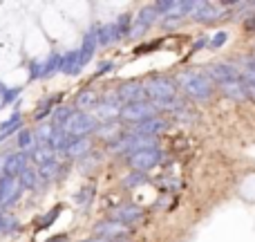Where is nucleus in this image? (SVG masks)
Returning <instances> with one entry per match:
<instances>
[{
  "instance_id": "11",
  "label": "nucleus",
  "mask_w": 255,
  "mask_h": 242,
  "mask_svg": "<svg viewBox=\"0 0 255 242\" xmlns=\"http://www.w3.org/2000/svg\"><path fill=\"white\" fill-rule=\"evenodd\" d=\"M97 47H99V22H94V25H90V29L85 31L83 43H81V47H79L81 65H83V67L94 58V52H97Z\"/></svg>"
},
{
  "instance_id": "20",
  "label": "nucleus",
  "mask_w": 255,
  "mask_h": 242,
  "mask_svg": "<svg viewBox=\"0 0 255 242\" xmlns=\"http://www.w3.org/2000/svg\"><path fill=\"white\" fill-rule=\"evenodd\" d=\"M119 40L121 34L115 22H99V47H110V45L119 43Z\"/></svg>"
},
{
  "instance_id": "32",
  "label": "nucleus",
  "mask_w": 255,
  "mask_h": 242,
  "mask_svg": "<svg viewBox=\"0 0 255 242\" xmlns=\"http://www.w3.org/2000/svg\"><path fill=\"white\" fill-rule=\"evenodd\" d=\"M132 20H134V16H132V13H128V11H126V13H119V16H117L115 25H117V29H119L121 38H126V36H130Z\"/></svg>"
},
{
  "instance_id": "24",
  "label": "nucleus",
  "mask_w": 255,
  "mask_h": 242,
  "mask_svg": "<svg viewBox=\"0 0 255 242\" xmlns=\"http://www.w3.org/2000/svg\"><path fill=\"white\" fill-rule=\"evenodd\" d=\"M16 146H18V153H31V150L38 146L34 130H29V128H22V130L16 135Z\"/></svg>"
},
{
  "instance_id": "23",
  "label": "nucleus",
  "mask_w": 255,
  "mask_h": 242,
  "mask_svg": "<svg viewBox=\"0 0 255 242\" xmlns=\"http://www.w3.org/2000/svg\"><path fill=\"white\" fill-rule=\"evenodd\" d=\"M20 94H22V85L9 88V85H4L2 81H0V110L9 108V106H16V103L20 101Z\"/></svg>"
},
{
  "instance_id": "27",
  "label": "nucleus",
  "mask_w": 255,
  "mask_h": 242,
  "mask_svg": "<svg viewBox=\"0 0 255 242\" xmlns=\"http://www.w3.org/2000/svg\"><path fill=\"white\" fill-rule=\"evenodd\" d=\"M74 106H58V108H54V112H52V117H49V121L54 123V126H58V128H65L67 126V121L72 119V115H74Z\"/></svg>"
},
{
  "instance_id": "26",
  "label": "nucleus",
  "mask_w": 255,
  "mask_h": 242,
  "mask_svg": "<svg viewBox=\"0 0 255 242\" xmlns=\"http://www.w3.org/2000/svg\"><path fill=\"white\" fill-rule=\"evenodd\" d=\"M45 63V72H43V79H52L54 74L61 72V63H63V54L61 52H49L47 56L43 58Z\"/></svg>"
},
{
  "instance_id": "22",
  "label": "nucleus",
  "mask_w": 255,
  "mask_h": 242,
  "mask_svg": "<svg viewBox=\"0 0 255 242\" xmlns=\"http://www.w3.org/2000/svg\"><path fill=\"white\" fill-rule=\"evenodd\" d=\"M90 150H92V139L90 137H76L70 144V148L65 150V155L70 159H85Z\"/></svg>"
},
{
  "instance_id": "13",
  "label": "nucleus",
  "mask_w": 255,
  "mask_h": 242,
  "mask_svg": "<svg viewBox=\"0 0 255 242\" xmlns=\"http://www.w3.org/2000/svg\"><path fill=\"white\" fill-rule=\"evenodd\" d=\"M22 121H25V115H22L20 110V101L16 103V108H13V112L7 117L2 123H0V144H2L4 139H9L11 135H18V132L22 130Z\"/></svg>"
},
{
  "instance_id": "36",
  "label": "nucleus",
  "mask_w": 255,
  "mask_h": 242,
  "mask_svg": "<svg viewBox=\"0 0 255 242\" xmlns=\"http://www.w3.org/2000/svg\"><path fill=\"white\" fill-rule=\"evenodd\" d=\"M226 40H229V34H226V31H217V34L213 36L211 40H208V45H211L213 49H217V47H222Z\"/></svg>"
},
{
  "instance_id": "38",
  "label": "nucleus",
  "mask_w": 255,
  "mask_h": 242,
  "mask_svg": "<svg viewBox=\"0 0 255 242\" xmlns=\"http://www.w3.org/2000/svg\"><path fill=\"white\" fill-rule=\"evenodd\" d=\"M240 65H242V67H255V54H253V56H247L242 63H240Z\"/></svg>"
},
{
  "instance_id": "3",
  "label": "nucleus",
  "mask_w": 255,
  "mask_h": 242,
  "mask_svg": "<svg viewBox=\"0 0 255 242\" xmlns=\"http://www.w3.org/2000/svg\"><path fill=\"white\" fill-rule=\"evenodd\" d=\"M152 117H159L157 106H154L152 101H139V103H130V106L121 108L119 119L134 126V123H141L145 119H152Z\"/></svg>"
},
{
  "instance_id": "21",
  "label": "nucleus",
  "mask_w": 255,
  "mask_h": 242,
  "mask_svg": "<svg viewBox=\"0 0 255 242\" xmlns=\"http://www.w3.org/2000/svg\"><path fill=\"white\" fill-rule=\"evenodd\" d=\"M81 70H83V65H81L79 49H70V52H63L61 74H67V76H76V74H81Z\"/></svg>"
},
{
  "instance_id": "33",
  "label": "nucleus",
  "mask_w": 255,
  "mask_h": 242,
  "mask_svg": "<svg viewBox=\"0 0 255 242\" xmlns=\"http://www.w3.org/2000/svg\"><path fill=\"white\" fill-rule=\"evenodd\" d=\"M148 182V175L145 173H139V171H132V173H128V175L121 180V184L126 186V189H136V186H141V184H145Z\"/></svg>"
},
{
  "instance_id": "28",
  "label": "nucleus",
  "mask_w": 255,
  "mask_h": 242,
  "mask_svg": "<svg viewBox=\"0 0 255 242\" xmlns=\"http://www.w3.org/2000/svg\"><path fill=\"white\" fill-rule=\"evenodd\" d=\"M29 159H31V162H36V164L40 166V164L49 162V159H56V153H54L49 146H40V144H38V146H36V148L29 153Z\"/></svg>"
},
{
  "instance_id": "35",
  "label": "nucleus",
  "mask_w": 255,
  "mask_h": 242,
  "mask_svg": "<svg viewBox=\"0 0 255 242\" xmlns=\"http://www.w3.org/2000/svg\"><path fill=\"white\" fill-rule=\"evenodd\" d=\"M115 61H103V63H99V67H97V72H94V79H99V76H106V74H110L112 70H115Z\"/></svg>"
},
{
  "instance_id": "37",
  "label": "nucleus",
  "mask_w": 255,
  "mask_h": 242,
  "mask_svg": "<svg viewBox=\"0 0 255 242\" xmlns=\"http://www.w3.org/2000/svg\"><path fill=\"white\" fill-rule=\"evenodd\" d=\"M181 18L179 16H163L161 18V27L163 29H175V27H179Z\"/></svg>"
},
{
  "instance_id": "43",
  "label": "nucleus",
  "mask_w": 255,
  "mask_h": 242,
  "mask_svg": "<svg viewBox=\"0 0 255 242\" xmlns=\"http://www.w3.org/2000/svg\"><path fill=\"white\" fill-rule=\"evenodd\" d=\"M108 242H130V238H128V236H124V238H115V240H108Z\"/></svg>"
},
{
  "instance_id": "4",
  "label": "nucleus",
  "mask_w": 255,
  "mask_h": 242,
  "mask_svg": "<svg viewBox=\"0 0 255 242\" xmlns=\"http://www.w3.org/2000/svg\"><path fill=\"white\" fill-rule=\"evenodd\" d=\"M128 166L132 168V171H139V173H148L150 168L159 166V164L163 162V153L159 148H150V150H139V153L130 155V157L126 159Z\"/></svg>"
},
{
  "instance_id": "42",
  "label": "nucleus",
  "mask_w": 255,
  "mask_h": 242,
  "mask_svg": "<svg viewBox=\"0 0 255 242\" xmlns=\"http://www.w3.org/2000/svg\"><path fill=\"white\" fill-rule=\"evenodd\" d=\"M247 29H255V16H251L247 20Z\"/></svg>"
},
{
  "instance_id": "25",
  "label": "nucleus",
  "mask_w": 255,
  "mask_h": 242,
  "mask_svg": "<svg viewBox=\"0 0 255 242\" xmlns=\"http://www.w3.org/2000/svg\"><path fill=\"white\" fill-rule=\"evenodd\" d=\"M38 175H40V180H45V182L58 180V177L63 175L61 162H58V159H49V162L40 164V166H38Z\"/></svg>"
},
{
  "instance_id": "40",
  "label": "nucleus",
  "mask_w": 255,
  "mask_h": 242,
  "mask_svg": "<svg viewBox=\"0 0 255 242\" xmlns=\"http://www.w3.org/2000/svg\"><path fill=\"white\" fill-rule=\"evenodd\" d=\"M45 242H65V234H58V236H54V238H49Z\"/></svg>"
},
{
  "instance_id": "18",
  "label": "nucleus",
  "mask_w": 255,
  "mask_h": 242,
  "mask_svg": "<svg viewBox=\"0 0 255 242\" xmlns=\"http://www.w3.org/2000/svg\"><path fill=\"white\" fill-rule=\"evenodd\" d=\"M222 94L229 99H233V101H247L249 94H247V83L242 81V76H238V79L233 81H226V83L220 85Z\"/></svg>"
},
{
  "instance_id": "14",
  "label": "nucleus",
  "mask_w": 255,
  "mask_h": 242,
  "mask_svg": "<svg viewBox=\"0 0 255 242\" xmlns=\"http://www.w3.org/2000/svg\"><path fill=\"white\" fill-rule=\"evenodd\" d=\"M166 128H168V121L163 119V117H152V119L134 123V126H130L128 130L134 132V135H141V137H154V139H157V135H161Z\"/></svg>"
},
{
  "instance_id": "2",
  "label": "nucleus",
  "mask_w": 255,
  "mask_h": 242,
  "mask_svg": "<svg viewBox=\"0 0 255 242\" xmlns=\"http://www.w3.org/2000/svg\"><path fill=\"white\" fill-rule=\"evenodd\" d=\"M99 126H101V121L92 112H74L72 119L67 121L65 132L72 137H90L99 130Z\"/></svg>"
},
{
  "instance_id": "39",
  "label": "nucleus",
  "mask_w": 255,
  "mask_h": 242,
  "mask_svg": "<svg viewBox=\"0 0 255 242\" xmlns=\"http://www.w3.org/2000/svg\"><path fill=\"white\" fill-rule=\"evenodd\" d=\"M247 94H249V99H251V101H255V85L247 83Z\"/></svg>"
},
{
  "instance_id": "1",
  "label": "nucleus",
  "mask_w": 255,
  "mask_h": 242,
  "mask_svg": "<svg viewBox=\"0 0 255 242\" xmlns=\"http://www.w3.org/2000/svg\"><path fill=\"white\" fill-rule=\"evenodd\" d=\"M175 83L193 101H208L213 97V81L204 72H195V70L179 72Z\"/></svg>"
},
{
  "instance_id": "10",
  "label": "nucleus",
  "mask_w": 255,
  "mask_h": 242,
  "mask_svg": "<svg viewBox=\"0 0 255 242\" xmlns=\"http://www.w3.org/2000/svg\"><path fill=\"white\" fill-rule=\"evenodd\" d=\"M117 97L124 106H130V103H139L145 101V88L141 81H126L117 88Z\"/></svg>"
},
{
  "instance_id": "5",
  "label": "nucleus",
  "mask_w": 255,
  "mask_h": 242,
  "mask_svg": "<svg viewBox=\"0 0 255 242\" xmlns=\"http://www.w3.org/2000/svg\"><path fill=\"white\" fill-rule=\"evenodd\" d=\"M20 193H22V186L16 177L0 175V211L13 207L20 200Z\"/></svg>"
},
{
  "instance_id": "34",
  "label": "nucleus",
  "mask_w": 255,
  "mask_h": 242,
  "mask_svg": "<svg viewBox=\"0 0 255 242\" xmlns=\"http://www.w3.org/2000/svg\"><path fill=\"white\" fill-rule=\"evenodd\" d=\"M27 70H29V81H40L43 79V72H45L43 58H34V61H29Z\"/></svg>"
},
{
  "instance_id": "29",
  "label": "nucleus",
  "mask_w": 255,
  "mask_h": 242,
  "mask_svg": "<svg viewBox=\"0 0 255 242\" xmlns=\"http://www.w3.org/2000/svg\"><path fill=\"white\" fill-rule=\"evenodd\" d=\"M61 211H63V204H56L52 211H47L43 218H38V220H36V229H38V231H47L49 227L58 220V213H61Z\"/></svg>"
},
{
  "instance_id": "19",
  "label": "nucleus",
  "mask_w": 255,
  "mask_h": 242,
  "mask_svg": "<svg viewBox=\"0 0 255 242\" xmlns=\"http://www.w3.org/2000/svg\"><path fill=\"white\" fill-rule=\"evenodd\" d=\"M61 99H63L61 92H56V94H52V97L43 99V101L38 103V108L34 110V121L43 123L45 119H49V117H52V112H54V108L61 106Z\"/></svg>"
},
{
  "instance_id": "6",
  "label": "nucleus",
  "mask_w": 255,
  "mask_h": 242,
  "mask_svg": "<svg viewBox=\"0 0 255 242\" xmlns=\"http://www.w3.org/2000/svg\"><path fill=\"white\" fill-rule=\"evenodd\" d=\"M157 20H159V11L154 9V4L143 7L134 16V20H132V29H130V36H128V38H141V36H143Z\"/></svg>"
},
{
  "instance_id": "12",
  "label": "nucleus",
  "mask_w": 255,
  "mask_h": 242,
  "mask_svg": "<svg viewBox=\"0 0 255 242\" xmlns=\"http://www.w3.org/2000/svg\"><path fill=\"white\" fill-rule=\"evenodd\" d=\"M94 236H99V238H106V240H115V238H124L128 236V227H124L121 222L112 220V218H108V220H99L97 225H94Z\"/></svg>"
},
{
  "instance_id": "16",
  "label": "nucleus",
  "mask_w": 255,
  "mask_h": 242,
  "mask_svg": "<svg viewBox=\"0 0 255 242\" xmlns=\"http://www.w3.org/2000/svg\"><path fill=\"white\" fill-rule=\"evenodd\" d=\"M226 4H215V2H197L193 11V20L197 22H215L222 18Z\"/></svg>"
},
{
  "instance_id": "7",
  "label": "nucleus",
  "mask_w": 255,
  "mask_h": 242,
  "mask_svg": "<svg viewBox=\"0 0 255 242\" xmlns=\"http://www.w3.org/2000/svg\"><path fill=\"white\" fill-rule=\"evenodd\" d=\"M143 216H145V211L141 207H136V204H132V202H126V204H119L117 209H112L110 218L130 229V227H134L136 222L143 220Z\"/></svg>"
},
{
  "instance_id": "30",
  "label": "nucleus",
  "mask_w": 255,
  "mask_h": 242,
  "mask_svg": "<svg viewBox=\"0 0 255 242\" xmlns=\"http://www.w3.org/2000/svg\"><path fill=\"white\" fill-rule=\"evenodd\" d=\"M18 182H20L22 189L36 191V189H38V184H40V175H38V171H34V168H27V171L18 177Z\"/></svg>"
},
{
  "instance_id": "17",
  "label": "nucleus",
  "mask_w": 255,
  "mask_h": 242,
  "mask_svg": "<svg viewBox=\"0 0 255 242\" xmlns=\"http://www.w3.org/2000/svg\"><path fill=\"white\" fill-rule=\"evenodd\" d=\"M99 103H101V99H99L97 90L85 85V88L79 90L74 97V110L76 112H90V110H97Z\"/></svg>"
},
{
  "instance_id": "41",
  "label": "nucleus",
  "mask_w": 255,
  "mask_h": 242,
  "mask_svg": "<svg viewBox=\"0 0 255 242\" xmlns=\"http://www.w3.org/2000/svg\"><path fill=\"white\" fill-rule=\"evenodd\" d=\"M81 242H108V240H106V238H99V236H92V238L81 240Z\"/></svg>"
},
{
  "instance_id": "15",
  "label": "nucleus",
  "mask_w": 255,
  "mask_h": 242,
  "mask_svg": "<svg viewBox=\"0 0 255 242\" xmlns=\"http://www.w3.org/2000/svg\"><path fill=\"white\" fill-rule=\"evenodd\" d=\"M121 108H124V103L119 101L117 92H110L101 103H99V108H97V119H103V121H115V119H119Z\"/></svg>"
},
{
  "instance_id": "8",
  "label": "nucleus",
  "mask_w": 255,
  "mask_h": 242,
  "mask_svg": "<svg viewBox=\"0 0 255 242\" xmlns=\"http://www.w3.org/2000/svg\"><path fill=\"white\" fill-rule=\"evenodd\" d=\"M204 74H206L213 83L222 85V83H226V81L238 79L240 76V65L238 63H213V65L206 67Z\"/></svg>"
},
{
  "instance_id": "9",
  "label": "nucleus",
  "mask_w": 255,
  "mask_h": 242,
  "mask_svg": "<svg viewBox=\"0 0 255 242\" xmlns=\"http://www.w3.org/2000/svg\"><path fill=\"white\" fill-rule=\"evenodd\" d=\"M29 168V153H11L2 159V166H0V173L9 177H20L22 173Z\"/></svg>"
},
{
  "instance_id": "31",
  "label": "nucleus",
  "mask_w": 255,
  "mask_h": 242,
  "mask_svg": "<svg viewBox=\"0 0 255 242\" xmlns=\"http://www.w3.org/2000/svg\"><path fill=\"white\" fill-rule=\"evenodd\" d=\"M94 195H97V186L94 184H88L74 195V202L81 204V207H90L94 202Z\"/></svg>"
}]
</instances>
